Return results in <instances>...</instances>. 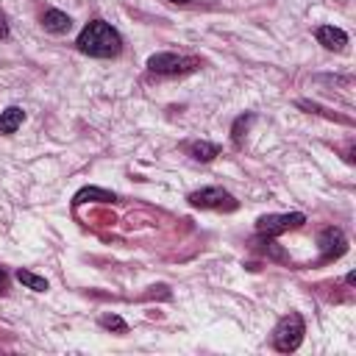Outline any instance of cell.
<instances>
[{
	"instance_id": "16",
	"label": "cell",
	"mask_w": 356,
	"mask_h": 356,
	"mask_svg": "<svg viewBox=\"0 0 356 356\" xmlns=\"http://www.w3.org/2000/svg\"><path fill=\"white\" fill-rule=\"evenodd\" d=\"M3 286H6V270L0 267V289H3Z\"/></svg>"
},
{
	"instance_id": "13",
	"label": "cell",
	"mask_w": 356,
	"mask_h": 356,
	"mask_svg": "<svg viewBox=\"0 0 356 356\" xmlns=\"http://www.w3.org/2000/svg\"><path fill=\"white\" fill-rule=\"evenodd\" d=\"M86 197H103V200H114V195H111V192H100V189H83V192L75 197V203H83Z\"/></svg>"
},
{
	"instance_id": "5",
	"label": "cell",
	"mask_w": 356,
	"mask_h": 356,
	"mask_svg": "<svg viewBox=\"0 0 356 356\" xmlns=\"http://www.w3.org/2000/svg\"><path fill=\"white\" fill-rule=\"evenodd\" d=\"M189 203L195 209H225V211H234L236 209V200L220 189V186H206V189H197L189 195Z\"/></svg>"
},
{
	"instance_id": "1",
	"label": "cell",
	"mask_w": 356,
	"mask_h": 356,
	"mask_svg": "<svg viewBox=\"0 0 356 356\" xmlns=\"http://www.w3.org/2000/svg\"><path fill=\"white\" fill-rule=\"evenodd\" d=\"M75 44H78V50L86 53V56H95V58H111V56L120 53L122 39H120V33H117L108 22L95 19V22H89V25L78 33V42H75Z\"/></svg>"
},
{
	"instance_id": "14",
	"label": "cell",
	"mask_w": 356,
	"mask_h": 356,
	"mask_svg": "<svg viewBox=\"0 0 356 356\" xmlns=\"http://www.w3.org/2000/svg\"><path fill=\"white\" fill-rule=\"evenodd\" d=\"M248 122H250V117H239V120H236V125H234V142H236V145L242 142V136H245L242 131H248Z\"/></svg>"
},
{
	"instance_id": "7",
	"label": "cell",
	"mask_w": 356,
	"mask_h": 356,
	"mask_svg": "<svg viewBox=\"0 0 356 356\" xmlns=\"http://www.w3.org/2000/svg\"><path fill=\"white\" fill-rule=\"evenodd\" d=\"M320 242H323V256H325V259L342 256V253H345V245H348L339 228H325L323 236H320Z\"/></svg>"
},
{
	"instance_id": "8",
	"label": "cell",
	"mask_w": 356,
	"mask_h": 356,
	"mask_svg": "<svg viewBox=\"0 0 356 356\" xmlns=\"http://www.w3.org/2000/svg\"><path fill=\"white\" fill-rule=\"evenodd\" d=\"M42 25H44V31H50V33H67V31L72 28V19H70L64 11L50 8V11H44Z\"/></svg>"
},
{
	"instance_id": "2",
	"label": "cell",
	"mask_w": 356,
	"mask_h": 356,
	"mask_svg": "<svg viewBox=\"0 0 356 356\" xmlns=\"http://www.w3.org/2000/svg\"><path fill=\"white\" fill-rule=\"evenodd\" d=\"M303 334H306V325H303V317L298 312H289L278 320L275 331H273V345L281 350V353H292L300 348L303 342Z\"/></svg>"
},
{
	"instance_id": "17",
	"label": "cell",
	"mask_w": 356,
	"mask_h": 356,
	"mask_svg": "<svg viewBox=\"0 0 356 356\" xmlns=\"http://www.w3.org/2000/svg\"><path fill=\"white\" fill-rule=\"evenodd\" d=\"M170 3H178V6H189L192 0H170Z\"/></svg>"
},
{
	"instance_id": "9",
	"label": "cell",
	"mask_w": 356,
	"mask_h": 356,
	"mask_svg": "<svg viewBox=\"0 0 356 356\" xmlns=\"http://www.w3.org/2000/svg\"><path fill=\"white\" fill-rule=\"evenodd\" d=\"M25 120V111L19 106H8L3 114H0V134H14Z\"/></svg>"
},
{
	"instance_id": "3",
	"label": "cell",
	"mask_w": 356,
	"mask_h": 356,
	"mask_svg": "<svg viewBox=\"0 0 356 356\" xmlns=\"http://www.w3.org/2000/svg\"><path fill=\"white\" fill-rule=\"evenodd\" d=\"M197 58L192 56H175V53H156L147 58V70L150 72H159V75H184V72H192L197 70Z\"/></svg>"
},
{
	"instance_id": "15",
	"label": "cell",
	"mask_w": 356,
	"mask_h": 356,
	"mask_svg": "<svg viewBox=\"0 0 356 356\" xmlns=\"http://www.w3.org/2000/svg\"><path fill=\"white\" fill-rule=\"evenodd\" d=\"M8 36V25L3 22V17H0V39H6Z\"/></svg>"
},
{
	"instance_id": "6",
	"label": "cell",
	"mask_w": 356,
	"mask_h": 356,
	"mask_svg": "<svg viewBox=\"0 0 356 356\" xmlns=\"http://www.w3.org/2000/svg\"><path fill=\"white\" fill-rule=\"evenodd\" d=\"M314 36L328 50H345V44H348V33L342 28H334V25H320Z\"/></svg>"
},
{
	"instance_id": "11",
	"label": "cell",
	"mask_w": 356,
	"mask_h": 356,
	"mask_svg": "<svg viewBox=\"0 0 356 356\" xmlns=\"http://www.w3.org/2000/svg\"><path fill=\"white\" fill-rule=\"evenodd\" d=\"M17 278H19L28 289H33V292H44V289H47V281H44L42 275L31 273V270H22V267H19V270H17Z\"/></svg>"
},
{
	"instance_id": "10",
	"label": "cell",
	"mask_w": 356,
	"mask_h": 356,
	"mask_svg": "<svg viewBox=\"0 0 356 356\" xmlns=\"http://www.w3.org/2000/svg\"><path fill=\"white\" fill-rule=\"evenodd\" d=\"M189 153H192L195 161H211V159L220 153V147L211 145V142H195V145L189 147Z\"/></svg>"
},
{
	"instance_id": "4",
	"label": "cell",
	"mask_w": 356,
	"mask_h": 356,
	"mask_svg": "<svg viewBox=\"0 0 356 356\" xmlns=\"http://www.w3.org/2000/svg\"><path fill=\"white\" fill-rule=\"evenodd\" d=\"M303 222H306V217L300 211H292V214H264V217H259L256 231L261 236H278V234H286L292 228H300Z\"/></svg>"
},
{
	"instance_id": "12",
	"label": "cell",
	"mask_w": 356,
	"mask_h": 356,
	"mask_svg": "<svg viewBox=\"0 0 356 356\" xmlns=\"http://www.w3.org/2000/svg\"><path fill=\"white\" fill-rule=\"evenodd\" d=\"M100 325H103V328H111V331H125V328H128L125 320L117 317V314H103V317H100Z\"/></svg>"
}]
</instances>
